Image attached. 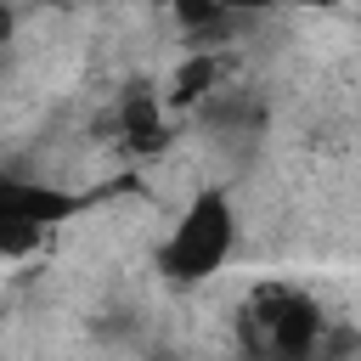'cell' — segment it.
Returning <instances> with one entry per match:
<instances>
[{"label": "cell", "instance_id": "cell-2", "mask_svg": "<svg viewBox=\"0 0 361 361\" xmlns=\"http://www.w3.org/2000/svg\"><path fill=\"white\" fill-rule=\"evenodd\" d=\"M96 192L45 180V175H6L0 169V259H28L56 226L79 220Z\"/></svg>", "mask_w": 361, "mask_h": 361}, {"label": "cell", "instance_id": "cell-6", "mask_svg": "<svg viewBox=\"0 0 361 361\" xmlns=\"http://www.w3.org/2000/svg\"><path fill=\"white\" fill-rule=\"evenodd\" d=\"M17 39V11H11V0H0V45H11Z\"/></svg>", "mask_w": 361, "mask_h": 361}, {"label": "cell", "instance_id": "cell-1", "mask_svg": "<svg viewBox=\"0 0 361 361\" xmlns=\"http://www.w3.org/2000/svg\"><path fill=\"white\" fill-rule=\"evenodd\" d=\"M237 237H243V220H237L231 192L197 186L158 243V276L175 282V288H197V282L226 271V259L237 254Z\"/></svg>", "mask_w": 361, "mask_h": 361}, {"label": "cell", "instance_id": "cell-3", "mask_svg": "<svg viewBox=\"0 0 361 361\" xmlns=\"http://www.w3.org/2000/svg\"><path fill=\"white\" fill-rule=\"evenodd\" d=\"M327 316L316 305V293L305 288H259L248 305H243V350L254 355H282V361H310L316 355V338H322Z\"/></svg>", "mask_w": 361, "mask_h": 361}, {"label": "cell", "instance_id": "cell-4", "mask_svg": "<svg viewBox=\"0 0 361 361\" xmlns=\"http://www.w3.org/2000/svg\"><path fill=\"white\" fill-rule=\"evenodd\" d=\"M175 113L164 107V96L152 90V85H130L124 96H118V107H113V141L130 152V158H158V152H169V141H175V124H169Z\"/></svg>", "mask_w": 361, "mask_h": 361}, {"label": "cell", "instance_id": "cell-5", "mask_svg": "<svg viewBox=\"0 0 361 361\" xmlns=\"http://www.w3.org/2000/svg\"><path fill=\"white\" fill-rule=\"evenodd\" d=\"M226 85V51H209V45H186L180 51V62L169 68V79H164V107L169 113H197L214 90Z\"/></svg>", "mask_w": 361, "mask_h": 361}]
</instances>
